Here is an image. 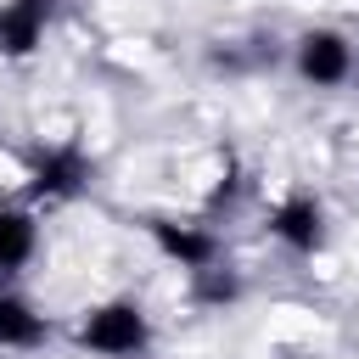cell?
<instances>
[{
	"label": "cell",
	"instance_id": "cell-1",
	"mask_svg": "<svg viewBox=\"0 0 359 359\" xmlns=\"http://www.w3.org/2000/svg\"><path fill=\"white\" fill-rule=\"evenodd\" d=\"M73 342L84 353H101V359H135L146 342H151V320L135 297H107L95 309H84Z\"/></svg>",
	"mask_w": 359,
	"mask_h": 359
},
{
	"label": "cell",
	"instance_id": "cell-2",
	"mask_svg": "<svg viewBox=\"0 0 359 359\" xmlns=\"http://www.w3.org/2000/svg\"><path fill=\"white\" fill-rule=\"evenodd\" d=\"M292 67H297L303 84L337 90V84H348V73H353V45H348V34H337V28H309V34L292 45Z\"/></svg>",
	"mask_w": 359,
	"mask_h": 359
},
{
	"label": "cell",
	"instance_id": "cell-3",
	"mask_svg": "<svg viewBox=\"0 0 359 359\" xmlns=\"http://www.w3.org/2000/svg\"><path fill=\"white\" fill-rule=\"evenodd\" d=\"M90 180V157L79 140H62V146H45L28 168V202H67L79 196Z\"/></svg>",
	"mask_w": 359,
	"mask_h": 359
},
{
	"label": "cell",
	"instance_id": "cell-4",
	"mask_svg": "<svg viewBox=\"0 0 359 359\" xmlns=\"http://www.w3.org/2000/svg\"><path fill=\"white\" fill-rule=\"evenodd\" d=\"M269 236H275L280 247H292L297 258L320 252V247H325V202H320L314 191H292V196H280L275 213H269Z\"/></svg>",
	"mask_w": 359,
	"mask_h": 359
},
{
	"label": "cell",
	"instance_id": "cell-5",
	"mask_svg": "<svg viewBox=\"0 0 359 359\" xmlns=\"http://www.w3.org/2000/svg\"><path fill=\"white\" fill-rule=\"evenodd\" d=\"M146 230H151L157 252H163L168 264H180V269H202V264L224 258V247H219V236H213L208 224H180V219H146Z\"/></svg>",
	"mask_w": 359,
	"mask_h": 359
},
{
	"label": "cell",
	"instance_id": "cell-6",
	"mask_svg": "<svg viewBox=\"0 0 359 359\" xmlns=\"http://www.w3.org/2000/svg\"><path fill=\"white\" fill-rule=\"evenodd\" d=\"M50 22V0H0V56H34Z\"/></svg>",
	"mask_w": 359,
	"mask_h": 359
},
{
	"label": "cell",
	"instance_id": "cell-7",
	"mask_svg": "<svg viewBox=\"0 0 359 359\" xmlns=\"http://www.w3.org/2000/svg\"><path fill=\"white\" fill-rule=\"evenodd\" d=\"M34 247H39V224H34V213L0 202V275H17V269L34 258Z\"/></svg>",
	"mask_w": 359,
	"mask_h": 359
},
{
	"label": "cell",
	"instance_id": "cell-8",
	"mask_svg": "<svg viewBox=\"0 0 359 359\" xmlns=\"http://www.w3.org/2000/svg\"><path fill=\"white\" fill-rule=\"evenodd\" d=\"M45 342V314L17 297V292H0V348H39Z\"/></svg>",
	"mask_w": 359,
	"mask_h": 359
},
{
	"label": "cell",
	"instance_id": "cell-9",
	"mask_svg": "<svg viewBox=\"0 0 359 359\" xmlns=\"http://www.w3.org/2000/svg\"><path fill=\"white\" fill-rule=\"evenodd\" d=\"M191 292H196V303H208V309H224V303H236V297L247 292V280H241V269H230L224 258H213V264L191 269Z\"/></svg>",
	"mask_w": 359,
	"mask_h": 359
}]
</instances>
